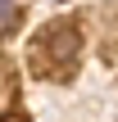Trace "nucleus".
Masks as SVG:
<instances>
[{"label": "nucleus", "mask_w": 118, "mask_h": 122, "mask_svg": "<svg viewBox=\"0 0 118 122\" xmlns=\"http://www.w3.org/2000/svg\"><path fill=\"white\" fill-rule=\"evenodd\" d=\"M18 23H23V18H18V14H14L9 5H0V36H9V32H18Z\"/></svg>", "instance_id": "obj_2"}, {"label": "nucleus", "mask_w": 118, "mask_h": 122, "mask_svg": "<svg viewBox=\"0 0 118 122\" xmlns=\"http://www.w3.org/2000/svg\"><path fill=\"white\" fill-rule=\"evenodd\" d=\"M77 45H82V36H77V27L73 23H50L41 36H36V68L45 72V77H64V68L73 72V59H77Z\"/></svg>", "instance_id": "obj_1"}, {"label": "nucleus", "mask_w": 118, "mask_h": 122, "mask_svg": "<svg viewBox=\"0 0 118 122\" xmlns=\"http://www.w3.org/2000/svg\"><path fill=\"white\" fill-rule=\"evenodd\" d=\"M0 5H9V0H0Z\"/></svg>", "instance_id": "obj_3"}]
</instances>
